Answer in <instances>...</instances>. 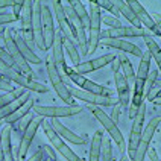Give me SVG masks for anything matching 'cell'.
Returning <instances> with one entry per match:
<instances>
[{
    "label": "cell",
    "instance_id": "6da1fadb",
    "mask_svg": "<svg viewBox=\"0 0 161 161\" xmlns=\"http://www.w3.org/2000/svg\"><path fill=\"white\" fill-rule=\"evenodd\" d=\"M88 109L93 113V116L96 117L99 122L102 123V126L105 128V131L109 134V137L116 142L117 147L120 149V152H125L126 151L125 137H123V134L120 132V129L117 128V123H114V122L111 120V117L108 116L103 109H100V107H93V105H90Z\"/></svg>",
    "mask_w": 161,
    "mask_h": 161
},
{
    "label": "cell",
    "instance_id": "7a4b0ae2",
    "mask_svg": "<svg viewBox=\"0 0 161 161\" xmlns=\"http://www.w3.org/2000/svg\"><path fill=\"white\" fill-rule=\"evenodd\" d=\"M0 73L8 80L15 82L20 87L29 90V91H35V93H47V91H49V88H47L46 85L29 79L27 76H25L23 73H20L18 70H15L14 67H9V65H6V64H3V63H0Z\"/></svg>",
    "mask_w": 161,
    "mask_h": 161
},
{
    "label": "cell",
    "instance_id": "3957f363",
    "mask_svg": "<svg viewBox=\"0 0 161 161\" xmlns=\"http://www.w3.org/2000/svg\"><path fill=\"white\" fill-rule=\"evenodd\" d=\"M3 43L6 46V52L12 56V59L17 64L18 72L23 73L29 79H34L35 75L32 72L29 63L21 56V53H20V50H18V47H17V43H15V40H14V32H12L11 29H8V27H6V31H5V34H3Z\"/></svg>",
    "mask_w": 161,
    "mask_h": 161
},
{
    "label": "cell",
    "instance_id": "277c9868",
    "mask_svg": "<svg viewBox=\"0 0 161 161\" xmlns=\"http://www.w3.org/2000/svg\"><path fill=\"white\" fill-rule=\"evenodd\" d=\"M90 36H88V53H93L97 49L99 43H100V23H102V12L99 8L97 2L91 0L90 2Z\"/></svg>",
    "mask_w": 161,
    "mask_h": 161
},
{
    "label": "cell",
    "instance_id": "5b68a950",
    "mask_svg": "<svg viewBox=\"0 0 161 161\" xmlns=\"http://www.w3.org/2000/svg\"><path fill=\"white\" fill-rule=\"evenodd\" d=\"M46 69H47L49 79H50L52 85H53V90L56 91V94L59 96V99L64 100L65 103H69V105H73L72 103L73 97H72V94H70V91H69V88H67V84L63 80V76H61V73H59V70H58V67L55 65L52 58L47 59Z\"/></svg>",
    "mask_w": 161,
    "mask_h": 161
},
{
    "label": "cell",
    "instance_id": "8992f818",
    "mask_svg": "<svg viewBox=\"0 0 161 161\" xmlns=\"http://www.w3.org/2000/svg\"><path fill=\"white\" fill-rule=\"evenodd\" d=\"M144 116H146V103H142L135 117L132 119V128L129 132V143H128V151H129V158L132 160L135 155V151L140 144L142 140V134H143V123H144Z\"/></svg>",
    "mask_w": 161,
    "mask_h": 161
},
{
    "label": "cell",
    "instance_id": "52a82bcc",
    "mask_svg": "<svg viewBox=\"0 0 161 161\" xmlns=\"http://www.w3.org/2000/svg\"><path fill=\"white\" fill-rule=\"evenodd\" d=\"M67 88H69V91H70L72 97L84 100V102H87L88 105H93V107H116L117 103H119V100L114 99V97H107V96L93 94V93L85 91V90L75 88V87H72V85H67Z\"/></svg>",
    "mask_w": 161,
    "mask_h": 161
},
{
    "label": "cell",
    "instance_id": "ba28073f",
    "mask_svg": "<svg viewBox=\"0 0 161 161\" xmlns=\"http://www.w3.org/2000/svg\"><path fill=\"white\" fill-rule=\"evenodd\" d=\"M82 111L79 105H65V107H44V105H34V113L36 116L49 117V119H59V117H72Z\"/></svg>",
    "mask_w": 161,
    "mask_h": 161
},
{
    "label": "cell",
    "instance_id": "9c48e42d",
    "mask_svg": "<svg viewBox=\"0 0 161 161\" xmlns=\"http://www.w3.org/2000/svg\"><path fill=\"white\" fill-rule=\"evenodd\" d=\"M64 72H65V75H69V78H70L76 85H79L80 90H85V91H90V93H93V94H99V96L111 97V94H113L111 90L105 88V87H102V85H99L96 82L87 79V78H84L82 75H78L76 72H73L72 69H67V67H65Z\"/></svg>",
    "mask_w": 161,
    "mask_h": 161
},
{
    "label": "cell",
    "instance_id": "30bf717a",
    "mask_svg": "<svg viewBox=\"0 0 161 161\" xmlns=\"http://www.w3.org/2000/svg\"><path fill=\"white\" fill-rule=\"evenodd\" d=\"M44 117L38 116L35 117L32 122H31V125L27 126V129L23 132V137H21V142L18 144V152H17V161H25L26 158V153L29 151V146L32 143V140H34V137L36 134V129L41 126V123L44 122L43 120Z\"/></svg>",
    "mask_w": 161,
    "mask_h": 161
},
{
    "label": "cell",
    "instance_id": "8fae6325",
    "mask_svg": "<svg viewBox=\"0 0 161 161\" xmlns=\"http://www.w3.org/2000/svg\"><path fill=\"white\" fill-rule=\"evenodd\" d=\"M41 23H43V40H44L46 50H49L53 44L55 38V25H53V15L50 12V8L46 5L44 2H41Z\"/></svg>",
    "mask_w": 161,
    "mask_h": 161
},
{
    "label": "cell",
    "instance_id": "7c38bea8",
    "mask_svg": "<svg viewBox=\"0 0 161 161\" xmlns=\"http://www.w3.org/2000/svg\"><path fill=\"white\" fill-rule=\"evenodd\" d=\"M32 34H34V41L35 46L46 52L44 40H43V23H41V2L35 0L34 2V14H32Z\"/></svg>",
    "mask_w": 161,
    "mask_h": 161
},
{
    "label": "cell",
    "instance_id": "4fadbf2b",
    "mask_svg": "<svg viewBox=\"0 0 161 161\" xmlns=\"http://www.w3.org/2000/svg\"><path fill=\"white\" fill-rule=\"evenodd\" d=\"M117 56L113 53L103 55V56H99V58H94V59H90V61H85V63H80L79 65L75 67V72L78 75H87V73L96 72L99 69L105 67L107 64H111Z\"/></svg>",
    "mask_w": 161,
    "mask_h": 161
},
{
    "label": "cell",
    "instance_id": "5bb4252c",
    "mask_svg": "<svg viewBox=\"0 0 161 161\" xmlns=\"http://www.w3.org/2000/svg\"><path fill=\"white\" fill-rule=\"evenodd\" d=\"M149 34L144 27H114V29H108L107 32H100V40L102 38H125V36H144Z\"/></svg>",
    "mask_w": 161,
    "mask_h": 161
},
{
    "label": "cell",
    "instance_id": "9a60e30c",
    "mask_svg": "<svg viewBox=\"0 0 161 161\" xmlns=\"http://www.w3.org/2000/svg\"><path fill=\"white\" fill-rule=\"evenodd\" d=\"M52 6H53L55 15H56V21H58V26H59V31H61L63 36L64 38L72 40L73 43H75L76 36H75V32H73L72 26H70L69 20H67V17H65V14H64L61 2H52Z\"/></svg>",
    "mask_w": 161,
    "mask_h": 161
},
{
    "label": "cell",
    "instance_id": "2e32d148",
    "mask_svg": "<svg viewBox=\"0 0 161 161\" xmlns=\"http://www.w3.org/2000/svg\"><path fill=\"white\" fill-rule=\"evenodd\" d=\"M100 41H102L103 46H108V47H114V49H119L122 52H128V53L138 56V58L143 56V52H142V49L138 46L132 44V43L126 41V40H120V38H102Z\"/></svg>",
    "mask_w": 161,
    "mask_h": 161
},
{
    "label": "cell",
    "instance_id": "e0dca14e",
    "mask_svg": "<svg viewBox=\"0 0 161 161\" xmlns=\"http://www.w3.org/2000/svg\"><path fill=\"white\" fill-rule=\"evenodd\" d=\"M126 3L129 5V8L134 11V14L137 15V18L140 20V23L144 25L146 29L152 31L153 34H157V35H158V31H157V26H155V21L152 20V15H149V14L146 12V9L142 6V3H140V2H137V0H128Z\"/></svg>",
    "mask_w": 161,
    "mask_h": 161
},
{
    "label": "cell",
    "instance_id": "ac0fdd59",
    "mask_svg": "<svg viewBox=\"0 0 161 161\" xmlns=\"http://www.w3.org/2000/svg\"><path fill=\"white\" fill-rule=\"evenodd\" d=\"M114 82H116L119 102L122 103L123 108H128L129 107V99H131V87H129L126 78L123 76V73H120V72L114 73Z\"/></svg>",
    "mask_w": 161,
    "mask_h": 161
},
{
    "label": "cell",
    "instance_id": "d6986e66",
    "mask_svg": "<svg viewBox=\"0 0 161 161\" xmlns=\"http://www.w3.org/2000/svg\"><path fill=\"white\" fill-rule=\"evenodd\" d=\"M49 122H50V125L53 126L55 131L59 134V137L65 138L67 142H70V143H73V144H84V143H85V138H84V137L75 134V132H73V131H70V129L64 125V123H61L58 119H50Z\"/></svg>",
    "mask_w": 161,
    "mask_h": 161
},
{
    "label": "cell",
    "instance_id": "ffe728a7",
    "mask_svg": "<svg viewBox=\"0 0 161 161\" xmlns=\"http://www.w3.org/2000/svg\"><path fill=\"white\" fill-rule=\"evenodd\" d=\"M53 63L58 70H65V58H64V46H63V34L59 29H56L53 38Z\"/></svg>",
    "mask_w": 161,
    "mask_h": 161
},
{
    "label": "cell",
    "instance_id": "44dd1931",
    "mask_svg": "<svg viewBox=\"0 0 161 161\" xmlns=\"http://www.w3.org/2000/svg\"><path fill=\"white\" fill-rule=\"evenodd\" d=\"M11 134H12V125H6L0 135V152L3 155L5 161H15L12 155V144H11Z\"/></svg>",
    "mask_w": 161,
    "mask_h": 161
},
{
    "label": "cell",
    "instance_id": "7402d4cb",
    "mask_svg": "<svg viewBox=\"0 0 161 161\" xmlns=\"http://www.w3.org/2000/svg\"><path fill=\"white\" fill-rule=\"evenodd\" d=\"M14 32V40H15V43H17V47L18 50H20V53H21V56L26 59L29 64H41L43 63V59L38 56V55L29 47V46L26 44V41L23 40V36H20L15 32V31H12Z\"/></svg>",
    "mask_w": 161,
    "mask_h": 161
},
{
    "label": "cell",
    "instance_id": "603a6c76",
    "mask_svg": "<svg viewBox=\"0 0 161 161\" xmlns=\"http://www.w3.org/2000/svg\"><path fill=\"white\" fill-rule=\"evenodd\" d=\"M29 99H31V93L26 90V91H25V94H21V96H20L18 99H15L14 102H11L9 105H6L5 108H2V109H0V120H5V119H6L8 116H11L12 113H15L18 108L23 107Z\"/></svg>",
    "mask_w": 161,
    "mask_h": 161
},
{
    "label": "cell",
    "instance_id": "cb8c5ba5",
    "mask_svg": "<svg viewBox=\"0 0 161 161\" xmlns=\"http://www.w3.org/2000/svg\"><path fill=\"white\" fill-rule=\"evenodd\" d=\"M114 2V6L119 9V12L126 18V20H129V23H132V26L134 27H142V23H140V20L137 18V15L134 14V11L129 8V5L123 2V0H113Z\"/></svg>",
    "mask_w": 161,
    "mask_h": 161
},
{
    "label": "cell",
    "instance_id": "d4e9b609",
    "mask_svg": "<svg viewBox=\"0 0 161 161\" xmlns=\"http://www.w3.org/2000/svg\"><path fill=\"white\" fill-rule=\"evenodd\" d=\"M34 103H35V102H34V99H29V100H27V102L25 103V105H23V107H20L17 111H15V113H12L11 116H8L6 119H5L6 125H15V123H17V122L20 120V119H21V117L26 116L27 113H29V111H31V109L34 108Z\"/></svg>",
    "mask_w": 161,
    "mask_h": 161
},
{
    "label": "cell",
    "instance_id": "484cf974",
    "mask_svg": "<svg viewBox=\"0 0 161 161\" xmlns=\"http://www.w3.org/2000/svg\"><path fill=\"white\" fill-rule=\"evenodd\" d=\"M102 137L103 132L102 131H96L91 140V146H90V158L88 161H100V146H102Z\"/></svg>",
    "mask_w": 161,
    "mask_h": 161
},
{
    "label": "cell",
    "instance_id": "4316f807",
    "mask_svg": "<svg viewBox=\"0 0 161 161\" xmlns=\"http://www.w3.org/2000/svg\"><path fill=\"white\" fill-rule=\"evenodd\" d=\"M70 5L73 6L75 12H76V15L79 17L84 29L88 31L90 29V15H88V12H87V9H85V6H84V3L79 2V0H70Z\"/></svg>",
    "mask_w": 161,
    "mask_h": 161
},
{
    "label": "cell",
    "instance_id": "83f0119b",
    "mask_svg": "<svg viewBox=\"0 0 161 161\" xmlns=\"http://www.w3.org/2000/svg\"><path fill=\"white\" fill-rule=\"evenodd\" d=\"M119 63H120V67L123 69V76L126 78L128 84H135V73H134V69H132V64L131 61L128 59V56L125 53H120L119 55Z\"/></svg>",
    "mask_w": 161,
    "mask_h": 161
},
{
    "label": "cell",
    "instance_id": "f1b7e54d",
    "mask_svg": "<svg viewBox=\"0 0 161 161\" xmlns=\"http://www.w3.org/2000/svg\"><path fill=\"white\" fill-rule=\"evenodd\" d=\"M143 38H144L146 46H147V49H149V52H151V55L153 56L155 63L158 64V69H160V72H161V49H160V46L157 44V41L153 40V36L151 35V34H146Z\"/></svg>",
    "mask_w": 161,
    "mask_h": 161
},
{
    "label": "cell",
    "instance_id": "f546056e",
    "mask_svg": "<svg viewBox=\"0 0 161 161\" xmlns=\"http://www.w3.org/2000/svg\"><path fill=\"white\" fill-rule=\"evenodd\" d=\"M63 46H64V49H65V52H67V55H69V58H70V61L73 63V65H75V67L79 65L80 64V55H79V52H78L75 43H73L72 40L64 38L63 36Z\"/></svg>",
    "mask_w": 161,
    "mask_h": 161
},
{
    "label": "cell",
    "instance_id": "4dcf8cb0",
    "mask_svg": "<svg viewBox=\"0 0 161 161\" xmlns=\"http://www.w3.org/2000/svg\"><path fill=\"white\" fill-rule=\"evenodd\" d=\"M52 146H53L55 149H56L58 152L61 153V155H63V157H64V158H65L67 161H82L79 157H78V155H76V153L73 152L72 149H70V147L67 146V144L64 143L63 140H58V142H56V143H53Z\"/></svg>",
    "mask_w": 161,
    "mask_h": 161
},
{
    "label": "cell",
    "instance_id": "1f68e13d",
    "mask_svg": "<svg viewBox=\"0 0 161 161\" xmlns=\"http://www.w3.org/2000/svg\"><path fill=\"white\" fill-rule=\"evenodd\" d=\"M151 61H152V55L151 52L147 50V52H144L143 56H142V63L138 65V72H137V78L138 79H146V76L149 75V67H151Z\"/></svg>",
    "mask_w": 161,
    "mask_h": 161
},
{
    "label": "cell",
    "instance_id": "d6a6232c",
    "mask_svg": "<svg viewBox=\"0 0 161 161\" xmlns=\"http://www.w3.org/2000/svg\"><path fill=\"white\" fill-rule=\"evenodd\" d=\"M25 91H26V88L18 87V88H14L12 91H9V93H6V94L0 96V109H2V108H5L6 105H9L11 102H14V100L18 99L21 94H25Z\"/></svg>",
    "mask_w": 161,
    "mask_h": 161
},
{
    "label": "cell",
    "instance_id": "836d02e7",
    "mask_svg": "<svg viewBox=\"0 0 161 161\" xmlns=\"http://www.w3.org/2000/svg\"><path fill=\"white\" fill-rule=\"evenodd\" d=\"M111 158H113L111 137L103 135L102 137V146H100V161H111Z\"/></svg>",
    "mask_w": 161,
    "mask_h": 161
},
{
    "label": "cell",
    "instance_id": "e575fe53",
    "mask_svg": "<svg viewBox=\"0 0 161 161\" xmlns=\"http://www.w3.org/2000/svg\"><path fill=\"white\" fill-rule=\"evenodd\" d=\"M157 78H158V70H152V72H149V75L146 76V79H144V85H143L144 97H147V94H149V91L152 90L153 84L157 82Z\"/></svg>",
    "mask_w": 161,
    "mask_h": 161
},
{
    "label": "cell",
    "instance_id": "d590c367",
    "mask_svg": "<svg viewBox=\"0 0 161 161\" xmlns=\"http://www.w3.org/2000/svg\"><path fill=\"white\" fill-rule=\"evenodd\" d=\"M34 119H35V117H34V113H31V111H29L26 116H23L17 123H15V129H17L18 132H25V131L27 129V126L31 125V122H32Z\"/></svg>",
    "mask_w": 161,
    "mask_h": 161
},
{
    "label": "cell",
    "instance_id": "8d00e7d4",
    "mask_svg": "<svg viewBox=\"0 0 161 161\" xmlns=\"http://www.w3.org/2000/svg\"><path fill=\"white\" fill-rule=\"evenodd\" d=\"M97 2V5H99V8H103V9H107V11H109V12H113V17L116 15H120V12H119V9L114 6V2L113 0H96Z\"/></svg>",
    "mask_w": 161,
    "mask_h": 161
},
{
    "label": "cell",
    "instance_id": "74e56055",
    "mask_svg": "<svg viewBox=\"0 0 161 161\" xmlns=\"http://www.w3.org/2000/svg\"><path fill=\"white\" fill-rule=\"evenodd\" d=\"M0 63L6 64L9 67H14V69L17 70V64H15V61L12 59V56L6 52V49H2V47H0Z\"/></svg>",
    "mask_w": 161,
    "mask_h": 161
},
{
    "label": "cell",
    "instance_id": "f35d334b",
    "mask_svg": "<svg viewBox=\"0 0 161 161\" xmlns=\"http://www.w3.org/2000/svg\"><path fill=\"white\" fill-rule=\"evenodd\" d=\"M105 25H108V26H111V29H114V27H120L122 25H120V21H119V18L113 17V15H102V18H100Z\"/></svg>",
    "mask_w": 161,
    "mask_h": 161
},
{
    "label": "cell",
    "instance_id": "ab89813d",
    "mask_svg": "<svg viewBox=\"0 0 161 161\" xmlns=\"http://www.w3.org/2000/svg\"><path fill=\"white\" fill-rule=\"evenodd\" d=\"M23 6H25V0H15V3H14V6H12V9H14L12 15L17 18V20H20V17H21Z\"/></svg>",
    "mask_w": 161,
    "mask_h": 161
},
{
    "label": "cell",
    "instance_id": "60d3db41",
    "mask_svg": "<svg viewBox=\"0 0 161 161\" xmlns=\"http://www.w3.org/2000/svg\"><path fill=\"white\" fill-rule=\"evenodd\" d=\"M0 90H3V91H12V85H11V80H8V79H2L0 80Z\"/></svg>",
    "mask_w": 161,
    "mask_h": 161
},
{
    "label": "cell",
    "instance_id": "b9f144b4",
    "mask_svg": "<svg viewBox=\"0 0 161 161\" xmlns=\"http://www.w3.org/2000/svg\"><path fill=\"white\" fill-rule=\"evenodd\" d=\"M152 20L155 21V26H157V31H158V35L161 36V14H153Z\"/></svg>",
    "mask_w": 161,
    "mask_h": 161
},
{
    "label": "cell",
    "instance_id": "7bdbcfd3",
    "mask_svg": "<svg viewBox=\"0 0 161 161\" xmlns=\"http://www.w3.org/2000/svg\"><path fill=\"white\" fill-rule=\"evenodd\" d=\"M43 152H44V149L41 147L40 151H36V152L34 153V155H32L29 160H26V161H43Z\"/></svg>",
    "mask_w": 161,
    "mask_h": 161
},
{
    "label": "cell",
    "instance_id": "ee69618b",
    "mask_svg": "<svg viewBox=\"0 0 161 161\" xmlns=\"http://www.w3.org/2000/svg\"><path fill=\"white\" fill-rule=\"evenodd\" d=\"M146 155L151 158V161H160V160H158V155H157V151H155L153 147H151V146H149V149H147Z\"/></svg>",
    "mask_w": 161,
    "mask_h": 161
},
{
    "label": "cell",
    "instance_id": "f6af8a7d",
    "mask_svg": "<svg viewBox=\"0 0 161 161\" xmlns=\"http://www.w3.org/2000/svg\"><path fill=\"white\" fill-rule=\"evenodd\" d=\"M119 116H120V108L116 105L114 109H113V114H111V120H113L114 123H117V122H119Z\"/></svg>",
    "mask_w": 161,
    "mask_h": 161
},
{
    "label": "cell",
    "instance_id": "bcb514c9",
    "mask_svg": "<svg viewBox=\"0 0 161 161\" xmlns=\"http://www.w3.org/2000/svg\"><path fill=\"white\" fill-rule=\"evenodd\" d=\"M14 3H15V0H0V9L14 6Z\"/></svg>",
    "mask_w": 161,
    "mask_h": 161
},
{
    "label": "cell",
    "instance_id": "7dc6e473",
    "mask_svg": "<svg viewBox=\"0 0 161 161\" xmlns=\"http://www.w3.org/2000/svg\"><path fill=\"white\" fill-rule=\"evenodd\" d=\"M43 149H44V152H47L49 155H50V158H52L53 161L56 160V152H55V151L52 149V147H50V146H44Z\"/></svg>",
    "mask_w": 161,
    "mask_h": 161
},
{
    "label": "cell",
    "instance_id": "c3c4849f",
    "mask_svg": "<svg viewBox=\"0 0 161 161\" xmlns=\"http://www.w3.org/2000/svg\"><path fill=\"white\" fill-rule=\"evenodd\" d=\"M113 72L114 73H117L119 72V67H120V63H119V58H116V59H114V61H113Z\"/></svg>",
    "mask_w": 161,
    "mask_h": 161
},
{
    "label": "cell",
    "instance_id": "681fc988",
    "mask_svg": "<svg viewBox=\"0 0 161 161\" xmlns=\"http://www.w3.org/2000/svg\"><path fill=\"white\" fill-rule=\"evenodd\" d=\"M153 103H155V105H161V96H158V97H155L152 100Z\"/></svg>",
    "mask_w": 161,
    "mask_h": 161
},
{
    "label": "cell",
    "instance_id": "f907efd6",
    "mask_svg": "<svg viewBox=\"0 0 161 161\" xmlns=\"http://www.w3.org/2000/svg\"><path fill=\"white\" fill-rule=\"evenodd\" d=\"M5 31H6V27H5V26H0V35H3V34H5Z\"/></svg>",
    "mask_w": 161,
    "mask_h": 161
},
{
    "label": "cell",
    "instance_id": "816d5d0a",
    "mask_svg": "<svg viewBox=\"0 0 161 161\" xmlns=\"http://www.w3.org/2000/svg\"><path fill=\"white\" fill-rule=\"evenodd\" d=\"M120 161H129V157H126V155H123V157H122V160Z\"/></svg>",
    "mask_w": 161,
    "mask_h": 161
},
{
    "label": "cell",
    "instance_id": "f5cc1de1",
    "mask_svg": "<svg viewBox=\"0 0 161 161\" xmlns=\"http://www.w3.org/2000/svg\"><path fill=\"white\" fill-rule=\"evenodd\" d=\"M2 79H6V78H5V76H3V75L0 73V80H2Z\"/></svg>",
    "mask_w": 161,
    "mask_h": 161
},
{
    "label": "cell",
    "instance_id": "db71d44e",
    "mask_svg": "<svg viewBox=\"0 0 161 161\" xmlns=\"http://www.w3.org/2000/svg\"><path fill=\"white\" fill-rule=\"evenodd\" d=\"M43 161H53V160H52V158H44Z\"/></svg>",
    "mask_w": 161,
    "mask_h": 161
},
{
    "label": "cell",
    "instance_id": "11a10c76",
    "mask_svg": "<svg viewBox=\"0 0 161 161\" xmlns=\"http://www.w3.org/2000/svg\"><path fill=\"white\" fill-rule=\"evenodd\" d=\"M0 161H5V160H3V155H2V152H0Z\"/></svg>",
    "mask_w": 161,
    "mask_h": 161
}]
</instances>
